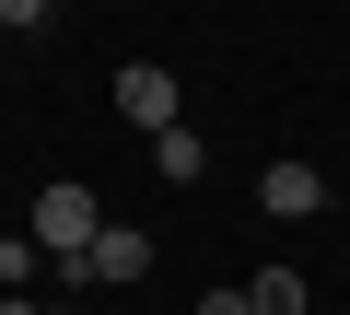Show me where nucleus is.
<instances>
[{"label":"nucleus","instance_id":"nucleus-1","mask_svg":"<svg viewBox=\"0 0 350 315\" xmlns=\"http://www.w3.org/2000/svg\"><path fill=\"white\" fill-rule=\"evenodd\" d=\"M24 234H36V257H47V269H82V257H94V234H105V210H94V187H82V176H59V187H36Z\"/></svg>","mask_w":350,"mask_h":315},{"label":"nucleus","instance_id":"nucleus-2","mask_svg":"<svg viewBox=\"0 0 350 315\" xmlns=\"http://www.w3.org/2000/svg\"><path fill=\"white\" fill-rule=\"evenodd\" d=\"M105 94H117V117H129V128H140V140H163V128H175V105H187V94H175V82H163V70H152V59H129V70H117V82H105Z\"/></svg>","mask_w":350,"mask_h":315},{"label":"nucleus","instance_id":"nucleus-3","mask_svg":"<svg viewBox=\"0 0 350 315\" xmlns=\"http://www.w3.org/2000/svg\"><path fill=\"white\" fill-rule=\"evenodd\" d=\"M257 210H280V222H315V210H327V176L304 164V152H280V164H257Z\"/></svg>","mask_w":350,"mask_h":315},{"label":"nucleus","instance_id":"nucleus-4","mask_svg":"<svg viewBox=\"0 0 350 315\" xmlns=\"http://www.w3.org/2000/svg\"><path fill=\"white\" fill-rule=\"evenodd\" d=\"M140 269H152V234H140V222H105L94 257H82V280H140Z\"/></svg>","mask_w":350,"mask_h":315},{"label":"nucleus","instance_id":"nucleus-5","mask_svg":"<svg viewBox=\"0 0 350 315\" xmlns=\"http://www.w3.org/2000/svg\"><path fill=\"white\" fill-rule=\"evenodd\" d=\"M152 176H163V187H199V176H211V140H199L187 117H175V128L152 140Z\"/></svg>","mask_w":350,"mask_h":315},{"label":"nucleus","instance_id":"nucleus-6","mask_svg":"<svg viewBox=\"0 0 350 315\" xmlns=\"http://www.w3.org/2000/svg\"><path fill=\"white\" fill-rule=\"evenodd\" d=\"M245 303H257V315H304V269H257Z\"/></svg>","mask_w":350,"mask_h":315},{"label":"nucleus","instance_id":"nucleus-7","mask_svg":"<svg viewBox=\"0 0 350 315\" xmlns=\"http://www.w3.org/2000/svg\"><path fill=\"white\" fill-rule=\"evenodd\" d=\"M47 280V257H36V234H0V292H36Z\"/></svg>","mask_w":350,"mask_h":315},{"label":"nucleus","instance_id":"nucleus-8","mask_svg":"<svg viewBox=\"0 0 350 315\" xmlns=\"http://www.w3.org/2000/svg\"><path fill=\"white\" fill-rule=\"evenodd\" d=\"M47 24V0H0V36H36Z\"/></svg>","mask_w":350,"mask_h":315},{"label":"nucleus","instance_id":"nucleus-9","mask_svg":"<svg viewBox=\"0 0 350 315\" xmlns=\"http://www.w3.org/2000/svg\"><path fill=\"white\" fill-rule=\"evenodd\" d=\"M199 315H257V303H245V280H222V292H199Z\"/></svg>","mask_w":350,"mask_h":315},{"label":"nucleus","instance_id":"nucleus-10","mask_svg":"<svg viewBox=\"0 0 350 315\" xmlns=\"http://www.w3.org/2000/svg\"><path fill=\"white\" fill-rule=\"evenodd\" d=\"M47 12H59V0H47Z\"/></svg>","mask_w":350,"mask_h":315}]
</instances>
